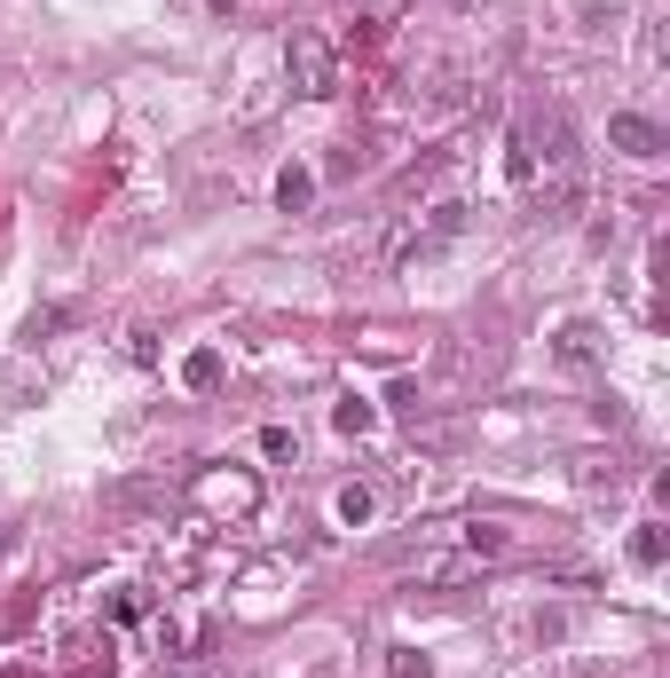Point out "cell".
Masks as SVG:
<instances>
[{"mask_svg":"<svg viewBox=\"0 0 670 678\" xmlns=\"http://www.w3.org/2000/svg\"><path fill=\"white\" fill-rule=\"evenodd\" d=\"M529 150H544V206H576V190H583L576 119H568V111H544V119L529 127Z\"/></svg>","mask_w":670,"mask_h":678,"instance_id":"1","label":"cell"},{"mask_svg":"<svg viewBox=\"0 0 670 678\" xmlns=\"http://www.w3.org/2000/svg\"><path fill=\"white\" fill-rule=\"evenodd\" d=\"M466 198H434V206H418L410 221H394V237H387V261H427V252H442L450 237H466Z\"/></svg>","mask_w":670,"mask_h":678,"instance_id":"2","label":"cell"},{"mask_svg":"<svg viewBox=\"0 0 670 678\" xmlns=\"http://www.w3.org/2000/svg\"><path fill=\"white\" fill-rule=\"evenodd\" d=\"M284 79H292V96H308V103L340 96V48H331L323 32H292L284 40Z\"/></svg>","mask_w":670,"mask_h":678,"instance_id":"3","label":"cell"},{"mask_svg":"<svg viewBox=\"0 0 670 678\" xmlns=\"http://www.w3.org/2000/svg\"><path fill=\"white\" fill-rule=\"evenodd\" d=\"M608 150H623V158H662V127H654L647 111H616V119H608Z\"/></svg>","mask_w":670,"mask_h":678,"instance_id":"4","label":"cell"},{"mask_svg":"<svg viewBox=\"0 0 670 678\" xmlns=\"http://www.w3.org/2000/svg\"><path fill=\"white\" fill-rule=\"evenodd\" d=\"M458 552H466V560H506L513 537L497 529V521H466V529H458Z\"/></svg>","mask_w":670,"mask_h":678,"instance_id":"5","label":"cell"},{"mask_svg":"<svg viewBox=\"0 0 670 678\" xmlns=\"http://www.w3.org/2000/svg\"><path fill=\"white\" fill-rule=\"evenodd\" d=\"M481 560H466V552H434V560H418V584H466Z\"/></svg>","mask_w":670,"mask_h":678,"instance_id":"6","label":"cell"},{"mask_svg":"<svg viewBox=\"0 0 670 678\" xmlns=\"http://www.w3.org/2000/svg\"><path fill=\"white\" fill-rule=\"evenodd\" d=\"M506 175H513L521 190L537 182V150H529V134H513V142H506Z\"/></svg>","mask_w":670,"mask_h":678,"instance_id":"7","label":"cell"},{"mask_svg":"<svg viewBox=\"0 0 670 678\" xmlns=\"http://www.w3.org/2000/svg\"><path fill=\"white\" fill-rule=\"evenodd\" d=\"M308 198H316V175H300V166H292V175L277 182V206H284V213H300Z\"/></svg>","mask_w":670,"mask_h":678,"instance_id":"8","label":"cell"},{"mask_svg":"<svg viewBox=\"0 0 670 678\" xmlns=\"http://www.w3.org/2000/svg\"><path fill=\"white\" fill-rule=\"evenodd\" d=\"M182 379H190L198 395H206V387H221V356H213V348H198V356L182 363Z\"/></svg>","mask_w":670,"mask_h":678,"instance_id":"9","label":"cell"},{"mask_svg":"<svg viewBox=\"0 0 670 678\" xmlns=\"http://www.w3.org/2000/svg\"><path fill=\"white\" fill-rule=\"evenodd\" d=\"M371 505H379V497H371L363 481H356V489H340V521H348V529H363V521H371Z\"/></svg>","mask_w":670,"mask_h":678,"instance_id":"10","label":"cell"},{"mask_svg":"<svg viewBox=\"0 0 670 678\" xmlns=\"http://www.w3.org/2000/svg\"><path fill=\"white\" fill-rule=\"evenodd\" d=\"M662 552H670L662 529H639V537H631V560H639V568H662Z\"/></svg>","mask_w":670,"mask_h":678,"instance_id":"11","label":"cell"},{"mask_svg":"<svg viewBox=\"0 0 670 678\" xmlns=\"http://www.w3.org/2000/svg\"><path fill=\"white\" fill-rule=\"evenodd\" d=\"M560 363H592V331H583V323L560 331Z\"/></svg>","mask_w":670,"mask_h":678,"instance_id":"12","label":"cell"},{"mask_svg":"<svg viewBox=\"0 0 670 678\" xmlns=\"http://www.w3.org/2000/svg\"><path fill=\"white\" fill-rule=\"evenodd\" d=\"M387 678H434V670H427V655H410V647H394V655H387Z\"/></svg>","mask_w":670,"mask_h":678,"instance_id":"13","label":"cell"},{"mask_svg":"<svg viewBox=\"0 0 670 678\" xmlns=\"http://www.w3.org/2000/svg\"><path fill=\"white\" fill-rule=\"evenodd\" d=\"M340 435H371V402H340Z\"/></svg>","mask_w":670,"mask_h":678,"instance_id":"14","label":"cell"},{"mask_svg":"<svg viewBox=\"0 0 670 678\" xmlns=\"http://www.w3.org/2000/svg\"><path fill=\"white\" fill-rule=\"evenodd\" d=\"M292 450H300L292 427H269V435H261V458H292Z\"/></svg>","mask_w":670,"mask_h":678,"instance_id":"15","label":"cell"}]
</instances>
